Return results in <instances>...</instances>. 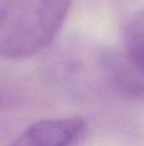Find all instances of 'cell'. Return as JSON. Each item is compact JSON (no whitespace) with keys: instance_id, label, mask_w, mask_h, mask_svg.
<instances>
[{"instance_id":"obj_1","label":"cell","mask_w":144,"mask_h":146,"mask_svg":"<svg viewBox=\"0 0 144 146\" xmlns=\"http://www.w3.org/2000/svg\"><path fill=\"white\" fill-rule=\"evenodd\" d=\"M71 0H0V56L23 59L43 50L60 31Z\"/></svg>"},{"instance_id":"obj_2","label":"cell","mask_w":144,"mask_h":146,"mask_svg":"<svg viewBox=\"0 0 144 146\" xmlns=\"http://www.w3.org/2000/svg\"><path fill=\"white\" fill-rule=\"evenodd\" d=\"M88 126L81 117L45 119L33 123L10 146H82Z\"/></svg>"},{"instance_id":"obj_3","label":"cell","mask_w":144,"mask_h":146,"mask_svg":"<svg viewBox=\"0 0 144 146\" xmlns=\"http://www.w3.org/2000/svg\"><path fill=\"white\" fill-rule=\"evenodd\" d=\"M128 56L144 77V9L132 17L125 28Z\"/></svg>"}]
</instances>
